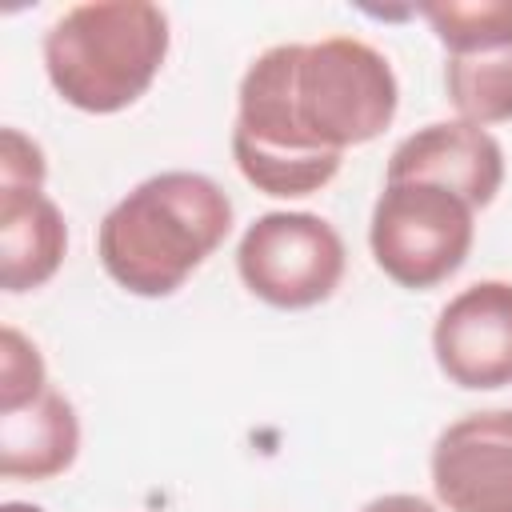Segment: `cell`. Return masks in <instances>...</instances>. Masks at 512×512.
Returning <instances> with one entry per match:
<instances>
[{
  "mask_svg": "<svg viewBox=\"0 0 512 512\" xmlns=\"http://www.w3.org/2000/svg\"><path fill=\"white\" fill-rule=\"evenodd\" d=\"M400 104L384 52L356 36L276 44L240 80L232 156L264 196H312L352 144L376 140Z\"/></svg>",
  "mask_w": 512,
  "mask_h": 512,
  "instance_id": "1",
  "label": "cell"
},
{
  "mask_svg": "<svg viewBox=\"0 0 512 512\" xmlns=\"http://www.w3.org/2000/svg\"><path fill=\"white\" fill-rule=\"evenodd\" d=\"M232 200L200 172H160L108 208L96 232L104 272L132 296H172L228 236Z\"/></svg>",
  "mask_w": 512,
  "mask_h": 512,
  "instance_id": "2",
  "label": "cell"
},
{
  "mask_svg": "<svg viewBox=\"0 0 512 512\" xmlns=\"http://www.w3.org/2000/svg\"><path fill=\"white\" fill-rule=\"evenodd\" d=\"M168 56V16L144 0L68 8L44 36V72L56 96L108 116L136 104Z\"/></svg>",
  "mask_w": 512,
  "mask_h": 512,
  "instance_id": "3",
  "label": "cell"
},
{
  "mask_svg": "<svg viewBox=\"0 0 512 512\" xmlns=\"http://www.w3.org/2000/svg\"><path fill=\"white\" fill-rule=\"evenodd\" d=\"M472 204L428 180H384L368 244L388 280L424 292L448 280L472 248Z\"/></svg>",
  "mask_w": 512,
  "mask_h": 512,
  "instance_id": "4",
  "label": "cell"
},
{
  "mask_svg": "<svg viewBox=\"0 0 512 512\" xmlns=\"http://www.w3.org/2000/svg\"><path fill=\"white\" fill-rule=\"evenodd\" d=\"M236 272L252 296L272 308H312L344 276L340 232L312 212H264L236 248Z\"/></svg>",
  "mask_w": 512,
  "mask_h": 512,
  "instance_id": "5",
  "label": "cell"
},
{
  "mask_svg": "<svg viewBox=\"0 0 512 512\" xmlns=\"http://www.w3.org/2000/svg\"><path fill=\"white\" fill-rule=\"evenodd\" d=\"M432 352L456 388L492 392L512 384V284L476 280L456 292L436 316Z\"/></svg>",
  "mask_w": 512,
  "mask_h": 512,
  "instance_id": "6",
  "label": "cell"
},
{
  "mask_svg": "<svg viewBox=\"0 0 512 512\" xmlns=\"http://www.w3.org/2000/svg\"><path fill=\"white\" fill-rule=\"evenodd\" d=\"M432 488L448 512H512V408L448 424L432 444Z\"/></svg>",
  "mask_w": 512,
  "mask_h": 512,
  "instance_id": "7",
  "label": "cell"
},
{
  "mask_svg": "<svg viewBox=\"0 0 512 512\" xmlns=\"http://www.w3.org/2000/svg\"><path fill=\"white\" fill-rule=\"evenodd\" d=\"M388 180H428L452 188L472 208H484L504 184V152L484 128L468 120H440L416 128L392 148Z\"/></svg>",
  "mask_w": 512,
  "mask_h": 512,
  "instance_id": "8",
  "label": "cell"
},
{
  "mask_svg": "<svg viewBox=\"0 0 512 512\" xmlns=\"http://www.w3.org/2000/svg\"><path fill=\"white\" fill-rule=\"evenodd\" d=\"M68 248L60 208L44 188H0V288L28 292L56 276Z\"/></svg>",
  "mask_w": 512,
  "mask_h": 512,
  "instance_id": "9",
  "label": "cell"
},
{
  "mask_svg": "<svg viewBox=\"0 0 512 512\" xmlns=\"http://www.w3.org/2000/svg\"><path fill=\"white\" fill-rule=\"evenodd\" d=\"M80 452V420L68 396L48 388L44 396L0 412V476L4 480H52L72 468Z\"/></svg>",
  "mask_w": 512,
  "mask_h": 512,
  "instance_id": "10",
  "label": "cell"
},
{
  "mask_svg": "<svg viewBox=\"0 0 512 512\" xmlns=\"http://www.w3.org/2000/svg\"><path fill=\"white\" fill-rule=\"evenodd\" d=\"M444 88L460 120L468 124H504L512 120V52H476L448 56Z\"/></svg>",
  "mask_w": 512,
  "mask_h": 512,
  "instance_id": "11",
  "label": "cell"
},
{
  "mask_svg": "<svg viewBox=\"0 0 512 512\" xmlns=\"http://www.w3.org/2000/svg\"><path fill=\"white\" fill-rule=\"evenodd\" d=\"M448 56L512 52V0H432L420 4Z\"/></svg>",
  "mask_w": 512,
  "mask_h": 512,
  "instance_id": "12",
  "label": "cell"
},
{
  "mask_svg": "<svg viewBox=\"0 0 512 512\" xmlns=\"http://www.w3.org/2000/svg\"><path fill=\"white\" fill-rule=\"evenodd\" d=\"M48 392V372L36 344L12 324L0 332V412L20 408Z\"/></svg>",
  "mask_w": 512,
  "mask_h": 512,
  "instance_id": "13",
  "label": "cell"
},
{
  "mask_svg": "<svg viewBox=\"0 0 512 512\" xmlns=\"http://www.w3.org/2000/svg\"><path fill=\"white\" fill-rule=\"evenodd\" d=\"M44 152L20 128L0 132V188H44Z\"/></svg>",
  "mask_w": 512,
  "mask_h": 512,
  "instance_id": "14",
  "label": "cell"
},
{
  "mask_svg": "<svg viewBox=\"0 0 512 512\" xmlns=\"http://www.w3.org/2000/svg\"><path fill=\"white\" fill-rule=\"evenodd\" d=\"M360 512H436L424 496H412V492H392V496H376L372 504H364Z\"/></svg>",
  "mask_w": 512,
  "mask_h": 512,
  "instance_id": "15",
  "label": "cell"
},
{
  "mask_svg": "<svg viewBox=\"0 0 512 512\" xmlns=\"http://www.w3.org/2000/svg\"><path fill=\"white\" fill-rule=\"evenodd\" d=\"M0 512H44V508H40V504H20V500H8Z\"/></svg>",
  "mask_w": 512,
  "mask_h": 512,
  "instance_id": "16",
  "label": "cell"
}]
</instances>
